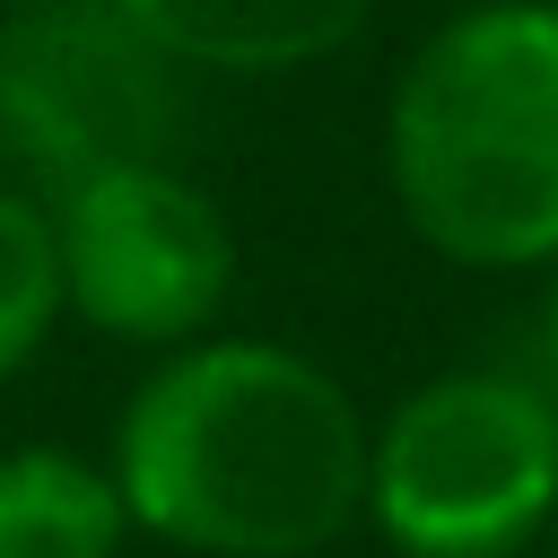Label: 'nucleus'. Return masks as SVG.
<instances>
[{
	"instance_id": "obj_1",
	"label": "nucleus",
	"mask_w": 558,
	"mask_h": 558,
	"mask_svg": "<svg viewBox=\"0 0 558 558\" xmlns=\"http://www.w3.org/2000/svg\"><path fill=\"white\" fill-rule=\"evenodd\" d=\"M357 392L262 331H201L113 410L105 471L140 541L183 558H314L366 523Z\"/></svg>"
},
{
	"instance_id": "obj_2",
	"label": "nucleus",
	"mask_w": 558,
	"mask_h": 558,
	"mask_svg": "<svg viewBox=\"0 0 558 558\" xmlns=\"http://www.w3.org/2000/svg\"><path fill=\"white\" fill-rule=\"evenodd\" d=\"M384 183L453 270L558 262V0H471L384 105Z\"/></svg>"
},
{
	"instance_id": "obj_3",
	"label": "nucleus",
	"mask_w": 558,
	"mask_h": 558,
	"mask_svg": "<svg viewBox=\"0 0 558 558\" xmlns=\"http://www.w3.org/2000/svg\"><path fill=\"white\" fill-rule=\"evenodd\" d=\"M558 506V392L453 366L366 427V523L392 558H514Z\"/></svg>"
},
{
	"instance_id": "obj_4",
	"label": "nucleus",
	"mask_w": 558,
	"mask_h": 558,
	"mask_svg": "<svg viewBox=\"0 0 558 558\" xmlns=\"http://www.w3.org/2000/svg\"><path fill=\"white\" fill-rule=\"evenodd\" d=\"M44 209L61 253V314L122 349H183L218 331L235 288V227L192 174L166 157H113L70 174Z\"/></svg>"
},
{
	"instance_id": "obj_5",
	"label": "nucleus",
	"mask_w": 558,
	"mask_h": 558,
	"mask_svg": "<svg viewBox=\"0 0 558 558\" xmlns=\"http://www.w3.org/2000/svg\"><path fill=\"white\" fill-rule=\"evenodd\" d=\"M174 61L113 0H35L0 26V140L44 174L166 157Z\"/></svg>"
},
{
	"instance_id": "obj_6",
	"label": "nucleus",
	"mask_w": 558,
	"mask_h": 558,
	"mask_svg": "<svg viewBox=\"0 0 558 558\" xmlns=\"http://www.w3.org/2000/svg\"><path fill=\"white\" fill-rule=\"evenodd\" d=\"M174 70L218 78H279L305 61H331L384 0H113Z\"/></svg>"
},
{
	"instance_id": "obj_7",
	"label": "nucleus",
	"mask_w": 558,
	"mask_h": 558,
	"mask_svg": "<svg viewBox=\"0 0 558 558\" xmlns=\"http://www.w3.org/2000/svg\"><path fill=\"white\" fill-rule=\"evenodd\" d=\"M131 514L105 462L70 445L0 453V558H122Z\"/></svg>"
},
{
	"instance_id": "obj_8",
	"label": "nucleus",
	"mask_w": 558,
	"mask_h": 558,
	"mask_svg": "<svg viewBox=\"0 0 558 558\" xmlns=\"http://www.w3.org/2000/svg\"><path fill=\"white\" fill-rule=\"evenodd\" d=\"M61 323V253H52V209L17 183H0V384L52 340Z\"/></svg>"
},
{
	"instance_id": "obj_9",
	"label": "nucleus",
	"mask_w": 558,
	"mask_h": 558,
	"mask_svg": "<svg viewBox=\"0 0 558 558\" xmlns=\"http://www.w3.org/2000/svg\"><path fill=\"white\" fill-rule=\"evenodd\" d=\"M541 357L558 375V262H541Z\"/></svg>"
},
{
	"instance_id": "obj_10",
	"label": "nucleus",
	"mask_w": 558,
	"mask_h": 558,
	"mask_svg": "<svg viewBox=\"0 0 558 558\" xmlns=\"http://www.w3.org/2000/svg\"><path fill=\"white\" fill-rule=\"evenodd\" d=\"M549 541H558V506H549Z\"/></svg>"
}]
</instances>
